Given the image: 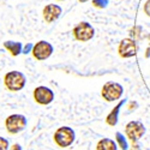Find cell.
Wrapping results in <instances>:
<instances>
[{
	"instance_id": "cb8c5ba5",
	"label": "cell",
	"mask_w": 150,
	"mask_h": 150,
	"mask_svg": "<svg viewBox=\"0 0 150 150\" xmlns=\"http://www.w3.org/2000/svg\"><path fill=\"white\" fill-rule=\"evenodd\" d=\"M79 3H86V1H89V0H78Z\"/></svg>"
},
{
	"instance_id": "7c38bea8",
	"label": "cell",
	"mask_w": 150,
	"mask_h": 150,
	"mask_svg": "<svg viewBox=\"0 0 150 150\" xmlns=\"http://www.w3.org/2000/svg\"><path fill=\"white\" fill-rule=\"evenodd\" d=\"M4 48L12 55V57H18L19 54L23 53V45L21 42L16 41H5L4 42Z\"/></svg>"
},
{
	"instance_id": "5bb4252c",
	"label": "cell",
	"mask_w": 150,
	"mask_h": 150,
	"mask_svg": "<svg viewBox=\"0 0 150 150\" xmlns=\"http://www.w3.org/2000/svg\"><path fill=\"white\" fill-rule=\"evenodd\" d=\"M115 139H117V143L119 144V146H120L121 150H127L129 149L127 141H126V138H125L124 134L121 132H117L115 133Z\"/></svg>"
},
{
	"instance_id": "5b68a950",
	"label": "cell",
	"mask_w": 150,
	"mask_h": 150,
	"mask_svg": "<svg viewBox=\"0 0 150 150\" xmlns=\"http://www.w3.org/2000/svg\"><path fill=\"white\" fill-rule=\"evenodd\" d=\"M72 35L78 42H88L95 36V29L88 22H79L73 28Z\"/></svg>"
},
{
	"instance_id": "ba28073f",
	"label": "cell",
	"mask_w": 150,
	"mask_h": 150,
	"mask_svg": "<svg viewBox=\"0 0 150 150\" xmlns=\"http://www.w3.org/2000/svg\"><path fill=\"white\" fill-rule=\"evenodd\" d=\"M144 133H145V126L141 121H137V120L130 121L125 126V134H126L129 139L132 141V143L138 142Z\"/></svg>"
},
{
	"instance_id": "8fae6325",
	"label": "cell",
	"mask_w": 150,
	"mask_h": 150,
	"mask_svg": "<svg viewBox=\"0 0 150 150\" xmlns=\"http://www.w3.org/2000/svg\"><path fill=\"white\" fill-rule=\"evenodd\" d=\"M125 103V100L120 101L113 109L109 112V114L106 117V122L109 125V126H115L118 124V119H119V113H120V108L122 107V105Z\"/></svg>"
},
{
	"instance_id": "2e32d148",
	"label": "cell",
	"mask_w": 150,
	"mask_h": 150,
	"mask_svg": "<svg viewBox=\"0 0 150 150\" xmlns=\"http://www.w3.org/2000/svg\"><path fill=\"white\" fill-rule=\"evenodd\" d=\"M108 5V0H93V6L96 8H106Z\"/></svg>"
},
{
	"instance_id": "8992f818",
	"label": "cell",
	"mask_w": 150,
	"mask_h": 150,
	"mask_svg": "<svg viewBox=\"0 0 150 150\" xmlns=\"http://www.w3.org/2000/svg\"><path fill=\"white\" fill-rule=\"evenodd\" d=\"M53 52H54V48H53L52 43H49L46 40H41V41L36 42L34 45L31 54L36 60L43 61V60H47L49 57H51L53 54Z\"/></svg>"
},
{
	"instance_id": "52a82bcc",
	"label": "cell",
	"mask_w": 150,
	"mask_h": 150,
	"mask_svg": "<svg viewBox=\"0 0 150 150\" xmlns=\"http://www.w3.org/2000/svg\"><path fill=\"white\" fill-rule=\"evenodd\" d=\"M33 96H34L35 102L41 106H48L54 101L53 90L45 85H40V86H37V88H35Z\"/></svg>"
},
{
	"instance_id": "ffe728a7",
	"label": "cell",
	"mask_w": 150,
	"mask_h": 150,
	"mask_svg": "<svg viewBox=\"0 0 150 150\" xmlns=\"http://www.w3.org/2000/svg\"><path fill=\"white\" fill-rule=\"evenodd\" d=\"M8 150H22V146H21V144L15 143V144H12V145H11V148H10Z\"/></svg>"
},
{
	"instance_id": "6da1fadb",
	"label": "cell",
	"mask_w": 150,
	"mask_h": 150,
	"mask_svg": "<svg viewBox=\"0 0 150 150\" xmlns=\"http://www.w3.org/2000/svg\"><path fill=\"white\" fill-rule=\"evenodd\" d=\"M27 84L25 74L21 71H8L4 76V85L8 91L17 93L24 89Z\"/></svg>"
},
{
	"instance_id": "9c48e42d",
	"label": "cell",
	"mask_w": 150,
	"mask_h": 150,
	"mask_svg": "<svg viewBox=\"0 0 150 150\" xmlns=\"http://www.w3.org/2000/svg\"><path fill=\"white\" fill-rule=\"evenodd\" d=\"M118 53L121 58L127 59L132 58L137 54V42L132 37H127L120 41L119 47H118Z\"/></svg>"
},
{
	"instance_id": "9a60e30c",
	"label": "cell",
	"mask_w": 150,
	"mask_h": 150,
	"mask_svg": "<svg viewBox=\"0 0 150 150\" xmlns=\"http://www.w3.org/2000/svg\"><path fill=\"white\" fill-rule=\"evenodd\" d=\"M141 33H142V27H138V25H136L131 29L130 34L132 36V39H141Z\"/></svg>"
},
{
	"instance_id": "277c9868",
	"label": "cell",
	"mask_w": 150,
	"mask_h": 150,
	"mask_svg": "<svg viewBox=\"0 0 150 150\" xmlns=\"http://www.w3.org/2000/svg\"><path fill=\"white\" fill-rule=\"evenodd\" d=\"M124 94L122 85L117 82H107L101 89V96L107 102H114L119 100Z\"/></svg>"
},
{
	"instance_id": "e0dca14e",
	"label": "cell",
	"mask_w": 150,
	"mask_h": 150,
	"mask_svg": "<svg viewBox=\"0 0 150 150\" xmlns=\"http://www.w3.org/2000/svg\"><path fill=\"white\" fill-rule=\"evenodd\" d=\"M8 148H10L8 139L0 136V150H8Z\"/></svg>"
},
{
	"instance_id": "7402d4cb",
	"label": "cell",
	"mask_w": 150,
	"mask_h": 150,
	"mask_svg": "<svg viewBox=\"0 0 150 150\" xmlns=\"http://www.w3.org/2000/svg\"><path fill=\"white\" fill-rule=\"evenodd\" d=\"M132 150H139V146H138V144H137V142L132 143Z\"/></svg>"
},
{
	"instance_id": "44dd1931",
	"label": "cell",
	"mask_w": 150,
	"mask_h": 150,
	"mask_svg": "<svg viewBox=\"0 0 150 150\" xmlns=\"http://www.w3.org/2000/svg\"><path fill=\"white\" fill-rule=\"evenodd\" d=\"M137 107H138V105H137V102H130V105H129V109L130 110H133L134 108H137Z\"/></svg>"
},
{
	"instance_id": "4fadbf2b",
	"label": "cell",
	"mask_w": 150,
	"mask_h": 150,
	"mask_svg": "<svg viewBox=\"0 0 150 150\" xmlns=\"http://www.w3.org/2000/svg\"><path fill=\"white\" fill-rule=\"evenodd\" d=\"M117 143L110 138H102L96 144V150H117Z\"/></svg>"
},
{
	"instance_id": "d4e9b609",
	"label": "cell",
	"mask_w": 150,
	"mask_h": 150,
	"mask_svg": "<svg viewBox=\"0 0 150 150\" xmlns=\"http://www.w3.org/2000/svg\"><path fill=\"white\" fill-rule=\"evenodd\" d=\"M57 1H64V0H57Z\"/></svg>"
},
{
	"instance_id": "d6986e66",
	"label": "cell",
	"mask_w": 150,
	"mask_h": 150,
	"mask_svg": "<svg viewBox=\"0 0 150 150\" xmlns=\"http://www.w3.org/2000/svg\"><path fill=\"white\" fill-rule=\"evenodd\" d=\"M33 47H34V45H33V43H28L25 47L23 48V54L31 53V51H33Z\"/></svg>"
},
{
	"instance_id": "603a6c76",
	"label": "cell",
	"mask_w": 150,
	"mask_h": 150,
	"mask_svg": "<svg viewBox=\"0 0 150 150\" xmlns=\"http://www.w3.org/2000/svg\"><path fill=\"white\" fill-rule=\"evenodd\" d=\"M145 57H146V58H149V57H150V46L146 48V53H145Z\"/></svg>"
},
{
	"instance_id": "ac0fdd59",
	"label": "cell",
	"mask_w": 150,
	"mask_h": 150,
	"mask_svg": "<svg viewBox=\"0 0 150 150\" xmlns=\"http://www.w3.org/2000/svg\"><path fill=\"white\" fill-rule=\"evenodd\" d=\"M143 10H144V13L148 17H150V0H146V1H145L144 6H143Z\"/></svg>"
},
{
	"instance_id": "7a4b0ae2",
	"label": "cell",
	"mask_w": 150,
	"mask_h": 150,
	"mask_svg": "<svg viewBox=\"0 0 150 150\" xmlns=\"http://www.w3.org/2000/svg\"><path fill=\"white\" fill-rule=\"evenodd\" d=\"M74 139H76V133L70 126H61L57 129L53 134V141L59 148H69L73 144Z\"/></svg>"
},
{
	"instance_id": "3957f363",
	"label": "cell",
	"mask_w": 150,
	"mask_h": 150,
	"mask_svg": "<svg viewBox=\"0 0 150 150\" xmlns=\"http://www.w3.org/2000/svg\"><path fill=\"white\" fill-rule=\"evenodd\" d=\"M28 120L23 114H11L5 119V127L10 134L21 133L27 129Z\"/></svg>"
},
{
	"instance_id": "30bf717a",
	"label": "cell",
	"mask_w": 150,
	"mask_h": 150,
	"mask_svg": "<svg viewBox=\"0 0 150 150\" xmlns=\"http://www.w3.org/2000/svg\"><path fill=\"white\" fill-rule=\"evenodd\" d=\"M62 8L57 4H47L42 10V17L46 23L52 24L60 18Z\"/></svg>"
}]
</instances>
